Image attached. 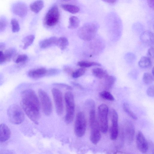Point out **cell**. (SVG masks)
Returning a JSON list of instances; mask_svg holds the SVG:
<instances>
[{
  "instance_id": "4dcf8cb0",
  "label": "cell",
  "mask_w": 154,
  "mask_h": 154,
  "mask_svg": "<svg viewBox=\"0 0 154 154\" xmlns=\"http://www.w3.org/2000/svg\"><path fill=\"white\" fill-rule=\"evenodd\" d=\"M143 79L144 82L146 84H151L154 80L152 75L149 72H145L144 73Z\"/></svg>"
},
{
  "instance_id": "7a4b0ae2",
  "label": "cell",
  "mask_w": 154,
  "mask_h": 154,
  "mask_svg": "<svg viewBox=\"0 0 154 154\" xmlns=\"http://www.w3.org/2000/svg\"><path fill=\"white\" fill-rule=\"evenodd\" d=\"M89 123L91 130L90 140L94 144H96L100 139L101 131L98 121L96 117L95 109H90Z\"/></svg>"
},
{
  "instance_id": "3957f363",
  "label": "cell",
  "mask_w": 154,
  "mask_h": 154,
  "mask_svg": "<svg viewBox=\"0 0 154 154\" xmlns=\"http://www.w3.org/2000/svg\"><path fill=\"white\" fill-rule=\"evenodd\" d=\"M98 29L97 24L92 23H87L79 29L78 34L79 37L82 40L89 41L94 38Z\"/></svg>"
},
{
  "instance_id": "1f68e13d",
  "label": "cell",
  "mask_w": 154,
  "mask_h": 154,
  "mask_svg": "<svg viewBox=\"0 0 154 154\" xmlns=\"http://www.w3.org/2000/svg\"><path fill=\"white\" fill-rule=\"evenodd\" d=\"M86 69L85 68H82L79 69L74 72H73L72 75L74 78H79L85 72Z\"/></svg>"
},
{
  "instance_id": "277c9868",
  "label": "cell",
  "mask_w": 154,
  "mask_h": 154,
  "mask_svg": "<svg viewBox=\"0 0 154 154\" xmlns=\"http://www.w3.org/2000/svg\"><path fill=\"white\" fill-rule=\"evenodd\" d=\"M7 114L9 121L14 124H20L24 119L25 116L23 111L17 104L11 105L8 109Z\"/></svg>"
},
{
  "instance_id": "484cf974",
  "label": "cell",
  "mask_w": 154,
  "mask_h": 154,
  "mask_svg": "<svg viewBox=\"0 0 154 154\" xmlns=\"http://www.w3.org/2000/svg\"><path fill=\"white\" fill-rule=\"evenodd\" d=\"M79 20L77 17L75 16H71L69 18L68 28L69 29L76 28L79 26Z\"/></svg>"
},
{
  "instance_id": "7c38bea8",
  "label": "cell",
  "mask_w": 154,
  "mask_h": 154,
  "mask_svg": "<svg viewBox=\"0 0 154 154\" xmlns=\"http://www.w3.org/2000/svg\"><path fill=\"white\" fill-rule=\"evenodd\" d=\"M13 12L21 17H24L27 14L28 8L27 5L22 2H17L14 4L11 7Z\"/></svg>"
},
{
  "instance_id": "44dd1931",
  "label": "cell",
  "mask_w": 154,
  "mask_h": 154,
  "mask_svg": "<svg viewBox=\"0 0 154 154\" xmlns=\"http://www.w3.org/2000/svg\"><path fill=\"white\" fill-rule=\"evenodd\" d=\"M152 63L150 58L149 57L143 56L142 57L138 62L139 66L142 68H147L149 67Z\"/></svg>"
},
{
  "instance_id": "d6a6232c",
  "label": "cell",
  "mask_w": 154,
  "mask_h": 154,
  "mask_svg": "<svg viewBox=\"0 0 154 154\" xmlns=\"http://www.w3.org/2000/svg\"><path fill=\"white\" fill-rule=\"evenodd\" d=\"M12 30L14 32H18L20 29V27L17 20L15 19H12L11 21Z\"/></svg>"
},
{
  "instance_id": "f6af8a7d",
  "label": "cell",
  "mask_w": 154,
  "mask_h": 154,
  "mask_svg": "<svg viewBox=\"0 0 154 154\" xmlns=\"http://www.w3.org/2000/svg\"><path fill=\"white\" fill-rule=\"evenodd\" d=\"M73 84L74 85H75V86H76L77 87H78L79 88H82L81 86L78 83L73 82Z\"/></svg>"
},
{
  "instance_id": "6da1fadb",
  "label": "cell",
  "mask_w": 154,
  "mask_h": 154,
  "mask_svg": "<svg viewBox=\"0 0 154 154\" xmlns=\"http://www.w3.org/2000/svg\"><path fill=\"white\" fill-rule=\"evenodd\" d=\"M21 105L29 119L38 124L40 117V105L35 92L30 89L22 91L21 94Z\"/></svg>"
},
{
  "instance_id": "8fae6325",
  "label": "cell",
  "mask_w": 154,
  "mask_h": 154,
  "mask_svg": "<svg viewBox=\"0 0 154 154\" xmlns=\"http://www.w3.org/2000/svg\"><path fill=\"white\" fill-rule=\"evenodd\" d=\"M110 116L112 122L110 129V137L112 140H114L117 138L118 135V116L116 111L112 109L110 111Z\"/></svg>"
},
{
  "instance_id": "7402d4cb",
  "label": "cell",
  "mask_w": 154,
  "mask_h": 154,
  "mask_svg": "<svg viewBox=\"0 0 154 154\" xmlns=\"http://www.w3.org/2000/svg\"><path fill=\"white\" fill-rule=\"evenodd\" d=\"M116 78L112 75H108L105 78L104 88L107 91L110 89L116 82Z\"/></svg>"
},
{
  "instance_id": "836d02e7",
  "label": "cell",
  "mask_w": 154,
  "mask_h": 154,
  "mask_svg": "<svg viewBox=\"0 0 154 154\" xmlns=\"http://www.w3.org/2000/svg\"><path fill=\"white\" fill-rule=\"evenodd\" d=\"M28 59L27 56L25 54L19 55L15 60L17 63H23L25 62Z\"/></svg>"
},
{
  "instance_id": "f546056e",
  "label": "cell",
  "mask_w": 154,
  "mask_h": 154,
  "mask_svg": "<svg viewBox=\"0 0 154 154\" xmlns=\"http://www.w3.org/2000/svg\"><path fill=\"white\" fill-rule=\"evenodd\" d=\"M123 109L124 111L131 118L135 120L137 119V117L136 115L131 110L128 103H125L123 104Z\"/></svg>"
},
{
  "instance_id": "ba28073f",
  "label": "cell",
  "mask_w": 154,
  "mask_h": 154,
  "mask_svg": "<svg viewBox=\"0 0 154 154\" xmlns=\"http://www.w3.org/2000/svg\"><path fill=\"white\" fill-rule=\"evenodd\" d=\"M38 94L43 113L46 116L50 115L52 109L51 99L47 93L42 89L38 91Z\"/></svg>"
},
{
  "instance_id": "9c48e42d",
  "label": "cell",
  "mask_w": 154,
  "mask_h": 154,
  "mask_svg": "<svg viewBox=\"0 0 154 154\" xmlns=\"http://www.w3.org/2000/svg\"><path fill=\"white\" fill-rule=\"evenodd\" d=\"M60 14L57 7L54 5L52 7L46 14L44 19L45 24L48 26H52L58 22Z\"/></svg>"
},
{
  "instance_id": "4fadbf2b",
  "label": "cell",
  "mask_w": 154,
  "mask_h": 154,
  "mask_svg": "<svg viewBox=\"0 0 154 154\" xmlns=\"http://www.w3.org/2000/svg\"><path fill=\"white\" fill-rule=\"evenodd\" d=\"M136 142L137 148L141 152L144 153L147 152L148 144L145 137L140 131L137 134Z\"/></svg>"
},
{
  "instance_id": "ee69618b",
  "label": "cell",
  "mask_w": 154,
  "mask_h": 154,
  "mask_svg": "<svg viewBox=\"0 0 154 154\" xmlns=\"http://www.w3.org/2000/svg\"><path fill=\"white\" fill-rule=\"evenodd\" d=\"M104 1L110 4H113L115 3L116 1L114 0H104Z\"/></svg>"
},
{
  "instance_id": "cb8c5ba5",
  "label": "cell",
  "mask_w": 154,
  "mask_h": 154,
  "mask_svg": "<svg viewBox=\"0 0 154 154\" xmlns=\"http://www.w3.org/2000/svg\"><path fill=\"white\" fill-rule=\"evenodd\" d=\"M56 44L61 50H63L68 46L69 42L66 38L62 37L57 39Z\"/></svg>"
},
{
  "instance_id": "d590c367",
  "label": "cell",
  "mask_w": 154,
  "mask_h": 154,
  "mask_svg": "<svg viewBox=\"0 0 154 154\" xmlns=\"http://www.w3.org/2000/svg\"><path fill=\"white\" fill-rule=\"evenodd\" d=\"M147 95L150 97H153L154 96V87L152 86L149 87L146 91Z\"/></svg>"
},
{
  "instance_id": "ffe728a7",
  "label": "cell",
  "mask_w": 154,
  "mask_h": 154,
  "mask_svg": "<svg viewBox=\"0 0 154 154\" xmlns=\"http://www.w3.org/2000/svg\"><path fill=\"white\" fill-rule=\"evenodd\" d=\"M92 72L95 77L100 79L105 78L109 75L105 70L99 68L93 69L92 70Z\"/></svg>"
},
{
  "instance_id": "f35d334b",
  "label": "cell",
  "mask_w": 154,
  "mask_h": 154,
  "mask_svg": "<svg viewBox=\"0 0 154 154\" xmlns=\"http://www.w3.org/2000/svg\"><path fill=\"white\" fill-rule=\"evenodd\" d=\"M55 85H58L61 87L62 86V87L65 88H66L69 90H72V88L70 86L65 84L62 83H57Z\"/></svg>"
},
{
  "instance_id": "4316f807",
  "label": "cell",
  "mask_w": 154,
  "mask_h": 154,
  "mask_svg": "<svg viewBox=\"0 0 154 154\" xmlns=\"http://www.w3.org/2000/svg\"><path fill=\"white\" fill-rule=\"evenodd\" d=\"M35 39V36L32 35H30L25 37L23 39V42L24 45L23 47V49H26L33 42Z\"/></svg>"
},
{
  "instance_id": "52a82bcc",
  "label": "cell",
  "mask_w": 154,
  "mask_h": 154,
  "mask_svg": "<svg viewBox=\"0 0 154 154\" xmlns=\"http://www.w3.org/2000/svg\"><path fill=\"white\" fill-rule=\"evenodd\" d=\"M87 122L85 114L80 112L77 114L74 125V131L78 137L83 136L86 131Z\"/></svg>"
},
{
  "instance_id": "e575fe53",
  "label": "cell",
  "mask_w": 154,
  "mask_h": 154,
  "mask_svg": "<svg viewBox=\"0 0 154 154\" xmlns=\"http://www.w3.org/2000/svg\"><path fill=\"white\" fill-rule=\"evenodd\" d=\"M7 25V20L4 17L0 18V33L4 31Z\"/></svg>"
},
{
  "instance_id": "b9f144b4",
  "label": "cell",
  "mask_w": 154,
  "mask_h": 154,
  "mask_svg": "<svg viewBox=\"0 0 154 154\" xmlns=\"http://www.w3.org/2000/svg\"><path fill=\"white\" fill-rule=\"evenodd\" d=\"M64 71L66 72L69 74H71V73L72 74L73 72H72V69L68 67L65 68L64 69Z\"/></svg>"
},
{
  "instance_id": "83f0119b",
  "label": "cell",
  "mask_w": 154,
  "mask_h": 154,
  "mask_svg": "<svg viewBox=\"0 0 154 154\" xmlns=\"http://www.w3.org/2000/svg\"><path fill=\"white\" fill-rule=\"evenodd\" d=\"M77 65L83 68L89 67L94 66H101V64L99 63L94 62L87 61H79L78 62Z\"/></svg>"
},
{
  "instance_id": "f1b7e54d",
  "label": "cell",
  "mask_w": 154,
  "mask_h": 154,
  "mask_svg": "<svg viewBox=\"0 0 154 154\" xmlns=\"http://www.w3.org/2000/svg\"><path fill=\"white\" fill-rule=\"evenodd\" d=\"M100 96L103 99L110 101H113L114 98L109 91L105 90L100 92L99 93Z\"/></svg>"
},
{
  "instance_id": "9a60e30c",
  "label": "cell",
  "mask_w": 154,
  "mask_h": 154,
  "mask_svg": "<svg viewBox=\"0 0 154 154\" xmlns=\"http://www.w3.org/2000/svg\"><path fill=\"white\" fill-rule=\"evenodd\" d=\"M140 38L142 42L146 45H151L153 44L154 35L151 31L144 32L141 35Z\"/></svg>"
},
{
  "instance_id": "ac0fdd59",
  "label": "cell",
  "mask_w": 154,
  "mask_h": 154,
  "mask_svg": "<svg viewBox=\"0 0 154 154\" xmlns=\"http://www.w3.org/2000/svg\"><path fill=\"white\" fill-rule=\"evenodd\" d=\"M57 39L55 36L51 37L41 41L39 43L40 47L42 48H45L56 44Z\"/></svg>"
},
{
  "instance_id": "7bdbcfd3",
  "label": "cell",
  "mask_w": 154,
  "mask_h": 154,
  "mask_svg": "<svg viewBox=\"0 0 154 154\" xmlns=\"http://www.w3.org/2000/svg\"><path fill=\"white\" fill-rule=\"evenodd\" d=\"M5 47V44L3 42H0V49L3 50Z\"/></svg>"
},
{
  "instance_id": "d4e9b609",
  "label": "cell",
  "mask_w": 154,
  "mask_h": 154,
  "mask_svg": "<svg viewBox=\"0 0 154 154\" xmlns=\"http://www.w3.org/2000/svg\"><path fill=\"white\" fill-rule=\"evenodd\" d=\"M16 53V50L13 48H10L6 50L4 53L6 62L11 60L14 57Z\"/></svg>"
},
{
  "instance_id": "bcb514c9",
  "label": "cell",
  "mask_w": 154,
  "mask_h": 154,
  "mask_svg": "<svg viewBox=\"0 0 154 154\" xmlns=\"http://www.w3.org/2000/svg\"><path fill=\"white\" fill-rule=\"evenodd\" d=\"M152 75L153 76L154 75V68H153L152 70Z\"/></svg>"
},
{
  "instance_id": "60d3db41",
  "label": "cell",
  "mask_w": 154,
  "mask_h": 154,
  "mask_svg": "<svg viewBox=\"0 0 154 154\" xmlns=\"http://www.w3.org/2000/svg\"><path fill=\"white\" fill-rule=\"evenodd\" d=\"M148 4L149 6L153 9L154 8V0H149L147 1Z\"/></svg>"
},
{
  "instance_id": "8d00e7d4",
  "label": "cell",
  "mask_w": 154,
  "mask_h": 154,
  "mask_svg": "<svg viewBox=\"0 0 154 154\" xmlns=\"http://www.w3.org/2000/svg\"><path fill=\"white\" fill-rule=\"evenodd\" d=\"M58 70L55 69H52L47 71L46 75H51L56 74L58 72Z\"/></svg>"
},
{
  "instance_id": "ab89813d",
  "label": "cell",
  "mask_w": 154,
  "mask_h": 154,
  "mask_svg": "<svg viewBox=\"0 0 154 154\" xmlns=\"http://www.w3.org/2000/svg\"><path fill=\"white\" fill-rule=\"evenodd\" d=\"M148 54L150 56L153 57L154 56V48L152 47H151L148 51Z\"/></svg>"
},
{
  "instance_id": "8992f818",
  "label": "cell",
  "mask_w": 154,
  "mask_h": 154,
  "mask_svg": "<svg viewBox=\"0 0 154 154\" xmlns=\"http://www.w3.org/2000/svg\"><path fill=\"white\" fill-rule=\"evenodd\" d=\"M98 122L101 131L103 133H106L108 129V108L105 104H102L98 108Z\"/></svg>"
},
{
  "instance_id": "d6986e66",
  "label": "cell",
  "mask_w": 154,
  "mask_h": 154,
  "mask_svg": "<svg viewBox=\"0 0 154 154\" xmlns=\"http://www.w3.org/2000/svg\"><path fill=\"white\" fill-rule=\"evenodd\" d=\"M44 6L43 1L38 0L31 4L30 5V8L33 12L38 13L42 10Z\"/></svg>"
},
{
  "instance_id": "30bf717a",
  "label": "cell",
  "mask_w": 154,
  "mask_h": 154,
  "mask_svg": "<svg viewBox=\"0 0 154 154\" xmlns=\"http://www.w3.org/2000/svg\"><path fill=\"white\" fill-rule=\"evenodd\" d=\"M56 112L59 115L63 113V106L62 92L58 89L54 88L51 90Z\"/></svg>"
},
{
  "instance_id": "2e32d148",
  "label": "cell",
  "mask_w": 154,
  "mask_h": 154,
  "mask_svg": "<svg viewBox=\"0 0 154 154\" xmlns=\"http://www.w3.org/2000/svg\"><path fill=\"white\" fill-rule=\"evenodd\" d=\"M47 70L44 68L32 70L28 73L29 76L32 78H38L46 75Z\"/></svg>"
},
{
  "instance_id": "e0dca14e",
  "label": "cell",
  "mask_w": 154,
  "mask_h": 154,
  "mask_svg": "<svg viewBox=\"0 0 154 154\" xmlns=\"http://www.w3.org/2000/svg\"><path fill=\"white\" fill-rule=\"evenodd\" d=\"M124 129L127 137L130 142L133 139L134 133V127L133 124L130 121H126L124 123Z\"/></svg>"
},
{
  "instance_id": "5b68a950",
  "label": "cell",
  "mask_w": 154,
  "mask_h": 154,
  "mask_svg": "<svg viewBox=\"0 0 154 154\" xmlns=\"http://www.w3.org/2000/svg\"><path fill=\"white\" fill-rule=\"evenodd\" d=\"M65 100L66 106V114L65 121L66 123H71L74 117L75 104L73 95L70 91L66 92L65 94Z\"/></svg>"
},
{
  "instance_id": "74e56055",
  "label": "cell",
  "mask_w": 154,
  "mask_h": 154,
  "mask_svg": "<svg viewBox=\"0 0 154 154\" xmlns=\"http://www.w3.org/2000/svg\"><path fill=\"white\" fill-rule=\"evenodd\" d=\"M6 62L4 53L0 51V64H2Z\"/></svg>"
},
{
  "instance_id": "603a6c76",
  "label": "cell",
  "mask_w": 154,
  "mask_h": 154,
  "mask_svg": "<svg viewBox=\"0 0 154 154\" xmlns=\"http://www.w3.org/2000/svg\"><path fill=\"white\" fill-rule=\"evenodd\" d=\"M61 7L64 10L73 14L78 13L80 10L78 7L72 5L63 4Z\"/></svg>"
},
{
  "instance_id": "5bb4252c",
  "label": "cell",
  "mask_w": 154,
  "mask_h": 154,
  "mask_svg": "<svg viewBox=\"0 0 154 154\" xmlns=\"http://www.w3.org/2000/svg\"><path fill=\"white\" fill-rule=\"evenodd\" d=\"M11 132L9 127L5 124L0 125V142H4L10 138Z\"/></svg>"
}]
</instances>
